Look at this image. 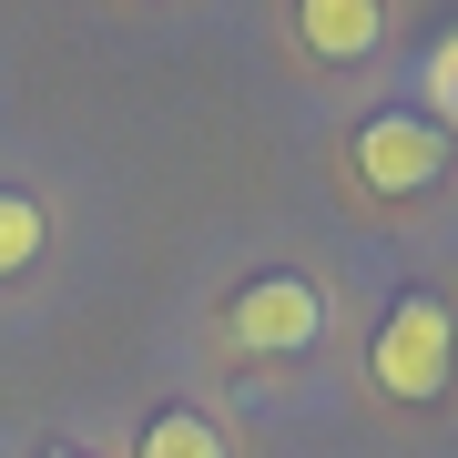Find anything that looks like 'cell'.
<instances>
[{
    "label": "cell",
    "instance_id": "obj_6",
    "mask_svg": "<svg viewBox=\"0 0 458 458\" xmlns=\"http://www.w3.org/2000/svg\"><path fill=\"white\" fill-rule=\"evenodd\" d=\"M31 255H41V204L31 194H0V276H21Z\"/></svg>",
    "mask_w": 458,
    "mask_h": 458
},
{
    "label": "cell",
    "instance_id": "obj_4",
    "mask_svg": "<svg viewBox=\"0 0 458 458\" xmlns=\"http://www.w3.org/2000/svg\"><path fill=\"white\" fill-rule=\"evenodd\" d=\"M295 31L316 62H367L387 41V0H295Z\"/></svg>",
    "mask_w": 458,
    "mask_h": 458
},
{
    "label": "cell",
    "instance_id": "obj_2",
    "mask_svg": "<svg viewBox=\"0 0 458 458\" xmlns=\"http://www.w3.org/2000/svg\"><path fill=\"white\" fill-rule=\"evenodd\" d=\"M438 174H448V132L428 123V113H377V123H357V183H367V194L408 204V194H428Z\"/></svg>",
    "mask_w": 458,
    "mask_h": 458
},
{
    "label": "cell",
    "instance_id": "obj_3",
    "mask_svg": "<svg viewBox=\"0 0 458 458\" xmlns=\"http://www.w3.org/2000/svg\"><path fill=\"white\" fill-rule=\"evenodd\" d=\"M225 336L255 346V357H295V346L327 336V295H316L306 276H255V285L225 306Z\"/></svg>",
    "mask_w": 458,
    "mask_h": 458
},
{
    "label": "cell",
    "instance_id": "obj_5",
    "mask_svg": "<svg viewBox=\"0 0 458 458\" xmlns=\"http://www.w3.org/2000/svg\"><path fill=\"white\" fill-rule=\"evenodd\" d=\"M143 458H225V428L194 418V408H174V418L143 428Z\"/></svg>",
    "mask_w": 458,
    "mask_h": 458
},
{
    "label": "cell",
    "instance_id": "obj_7",
    "mask_svg": "<svg viewBox=\"0 0 458 458\" xmlns=\"http://www.w3.org/2000/svg\"><path fill=\"white\" fill-rule=\"evenodd\" d=\"M428 123H438V132H458V31L428 51Z\"/></svg>",
    "mask_w": 458,
    "mask_h": 458
},
{
    "label": "cell",
    "instance_id": "obj_1",
    "mask_svg": "<svg viewBox=\"0 0 458 458\" xmlns=\"http://www.w3.org/2000/svg\"><path fill=\"white\" fill-rule=\"evenodd\" d=\"M367 367H377V387H387V397H408V408L448 397V367H458V316L438 306V295H397V306L377 316Z\"/></svg>",
    "mask_w": 458,
    "mask_h": 458
},
{
    "label": "cell",
    "instance_id": "obj_8",
    "mask_svg": "<svg viewBox=\"0 0 458 458\" xmlns=\"http://www.w3.org/2000/svg\"><path fill=\"white\" fill-rule=\"evenodd\" d=\"M51 458H82V448H51Z\"/></svg>",
    "mask_w": 458,
    "mask_h": 458
}]
</instances>
